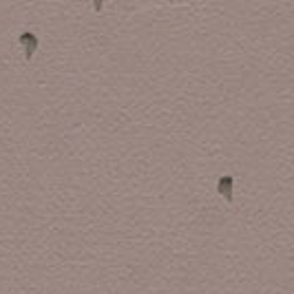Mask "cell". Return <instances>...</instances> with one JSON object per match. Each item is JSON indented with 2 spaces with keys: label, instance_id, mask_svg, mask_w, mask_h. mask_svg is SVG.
<instances>
[{
  "label": "cell",
  "instance_id": "obj_1",
  "mask_svg": "<svg viewBox=\"0 0 294 294\" xmlns=\"http://www.w3.org/2000/svg\"><path fill=\"white\" fill-rule=\"evenodd\" d=\"M20 45H22V51H25V60L29 62V60L36 55V51H38V45H40V40H38V36L33 31H22L20 33Z\"/></svg>",
  "mask_w": 294,
  "mask_h": 294
},
{
  "label": "cell",
  "instance_id": "obj_2",
  "mask_svg": "<svg viewBox=\"0 0 294 294\" xmlns=\"http://www.w3.org/2000/svg\"><path fill=\"white\" fill-rule=\"evenodd\" d=\"M217 195H221L228 203H232V199H235V177L232 175H221L217 179Z\"/></svg>",
  "mask_w": 294,
  "mask_h": 294
}]
</instances>
